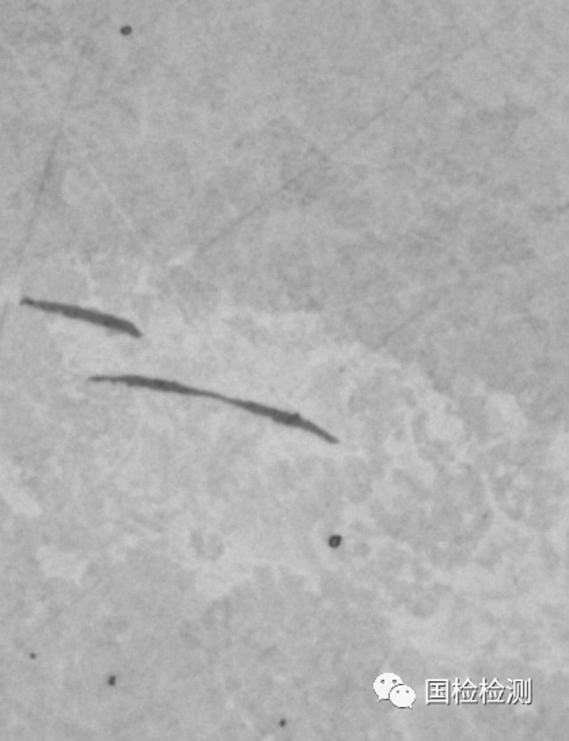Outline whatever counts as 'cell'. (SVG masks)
Listing matches in <instances>:
<instances>
[{
    "label": "cell",
    "mask_w": 569,
    "mask_h": 741,
    "mask_svg": "<svg viewBox=\"0 0 569 741\" xmlns=\"http://www.w3.org/2000/svg\"><path fill=\"white\" fill-rule=\"evenodd\" d=\"M389 697L398 707H411L412 703L416 699L413 689L406 686L394 687L390 691Z\"/></svg>",
    "instance_id": "cell-3"
},
{
    "label": "cell",
    "mask_w": 569,
    "mask_h": 741,
    "mask_svg": "<svg viewBox=\"0 0 569 741\" xmlns=\"http://www.w3.org/2000/svg\"><path fill=\"white\" fill-rule=\"evenodd\" d=\"M400 678H397V676L384 673V675L379 676V678H376L374 688H375L376 694H378L382 699H386V698H389L390 691H392L395 684L400 683Z\"/></svg>",
    "instance_id": "cell-4"
},
{
    "label": "cell",
    "mask_w": 569,
    "mask_h": 741,
    "mask_svg": "<svg viewBox=\"0 0 569 741\" xmlns=\"http://www.w3.org/2000/svg\"><path fill=\"white\" fill-rule=\"evenodd\" d=\"M90 382L94 384H118L127 385L132 388H143V390H156V392L170 393V395L191 396V398L213 399V400L222 401L227 406L237 407L249 414L256 415L260 418H267L272 422L286 428H299L319 437L329 444H337L338 439L327 433L324 428H319L311 420L306 419L297 412L283 411L267 404L256 403V401L243 400V399L230 398V396L221 395V393L211 392V390H200V388L191 387L183 382L170 381V380L156 379V377L138 376V374H101V376L90 377Z\"/></svg>",
    "instance_id": "cell-1"
},
{
    "label": "cell",
    "mask_w": 569,
    "mask_h": 741,
    "mask_svg": "<svg viewBox=\"0 0 569 741\" xmlns=\"http://www.w3.org/2000/svg\"><path fill=\"white\" fill-rule=\"evenodd\" d=\"M21 303L29 306V308L48 312V313L61 314V316L67 317V319L90 322V324L97 325V327H102L105 328V330L113 331V332L131 336L132 339L143 338L142 331H140L137 325L128 322V320L120 319V317L112 316V314L102 313V312L93 311V309L50 303V301L32 300V298H24Z\"/></svg>",
    "instance_id": "cell-2"
}]
</instances>
